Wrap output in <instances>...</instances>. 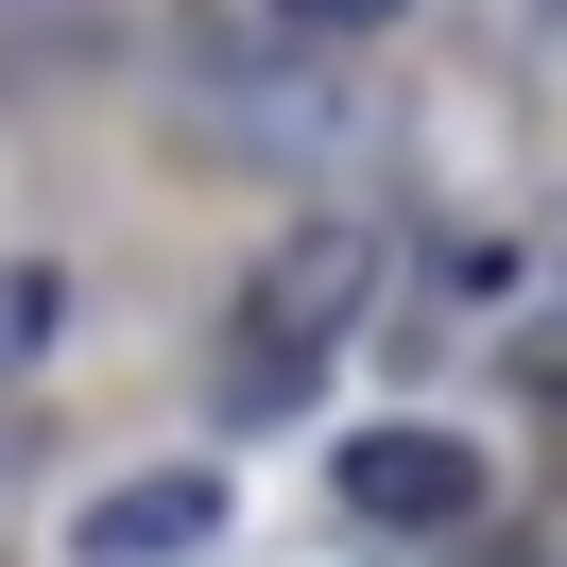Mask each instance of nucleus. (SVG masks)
I'll return each instance as SVG.
<instances>
[{
  "label": "nucleus",
  "instance_id": "f03ea898",
  "mask_svg": "<svg viewBox=\"0 0 567 567\" xmlns=\"http://www.w3.org/2000/svg\"><path fill=\"white\" fill-rule=\"evenodd\" d=\"M70 550L86 567H189V550H224V482H207V464H138V482L86 498Z\"/></svg>",
  "mask_w": 567,
  "mask_h": 567
},
{
  "label": "nucleus",
  "instance_id": "20e7f679",
  "mask_svg": "<svg viewBox=\"0 0 567 567\" xmlns=\"http://www.w3.org/2000/svg\"><path fill=\"white\" fill-rule=\"evenodd\" d=\"M52 327H70V276H52V258H0V379L35 361Z\"/></svg>",
  "mask_w": 567,
  "mask_h": 567
},
{
  "label": "nucleus",
  "instance_id": "7ed1b4c3",
  "mask_svg": "<svg viewBox=\"0 0 567 567\" xmlns=\"http://www.w3.org/2000/svg\"><path fill=\"white\" fill-rule=\"evenodd\" d=\"M344 498L379 533H447V516H482V447H464V430H361V447H344Z\"/></svg>",
  "mask_w": 567,
  "mask_h": 567
},
{
  "label": "nucleus",
  "instance_id": "f257e3e1",
  "mask_svg": "<svg viewBox=\"0 0 567 567\" xmlns=\"http://www.w3.org/2000/svg\"><path fill=\"white\" fill-rule=\"evenodd\" d=\"M361 292H379V224H292L276 258H258L241 276V327H224V395H241V413H292V395L327 379V344H344L361 327Z\"/></svg>",
  "mask_w": 567,
  "mask_h": 567
},
{
  "label": "nucleus",
  "instance_id": "39448f33",
  "mask_svg": "<svg viewBox=\"0 0 567 567\" xmlns=\"http://www.w3.org/2000/svg\"><path fill=\"white\" fill-rule=\"evenodd\" d=\"M258 18H276V35H327V52H344V35H379V18H413V0H258Z\"/></svg>",
  "mask_w": 567,
  "mask_h": 567
},
{
  "label": "nucleus",
  "instance_id": "423d86ee",
  "mask_svg": "<svg viewBox=\"0 0 567 567\" xmlns=\"http://www.w3.org/2000/svg\"><path fill=\"white\" fill-rule=\"evenodd\" d=\"M533 276H567V189H550V207H533Z\"/></svg>",
  "mask_w": 567,
  "mask_h": 567
},
{
  "label": "nucleus",
  "instance_id": "0eeeda50",
  "mask_svg": "<svg viewBox=\"0 0 567 567\" xmlns=\"http://www.w3.org/2000/svg\"><path fill=\"white\" fill-rule=\"evenodd\" d=\"M533 18H567V0H533Z\"/></svg>",
  "mask_w": 567,
  "mask_h": 567
}]
</instances>
